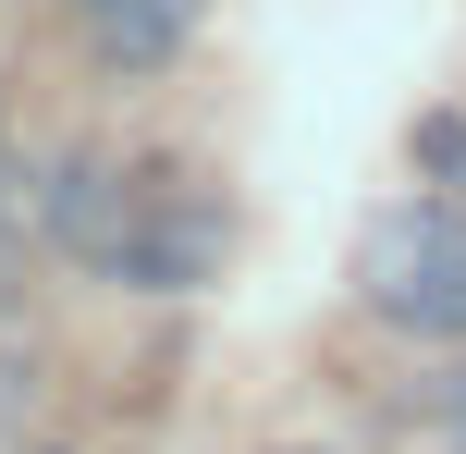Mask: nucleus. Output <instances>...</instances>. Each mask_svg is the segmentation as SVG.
<instances>
[{"label": "nucleus", "instance_id": "f257e3e1", "mask_svg": "<svg viewBox=\"0 0 466 454\" xmlns=\"http://www.w3.org/2000/svg\"><path fill=\"white\" fill-rule=\"evenodd\" d=\"M356 283L393 332H466V209H442V197L380 209L356 246Z\"/></svg>", "mask_w": 466, "mask_h": 454}, {"label": "nucleus", "instance_id": "f03ea898", "mask_svg": "<svg viewBox=\"0 0 466 454\" xmlns=\"http://www.w3.org/2000/svg\"><path fill=\"white\" fill-rule=\"evenodd\" d=\"M37 221L74 246V258H98V270H111V258H123V234H136L147 209L123 197V172H111V160H86V147H74V160L37 185Z\"/></svg>", "mask_w": 466, "mask_h": 454}, {"label": "nucleus", "instance_id": "7ed1b4c3", "mask_svg": "<svg viewBox=\"0 0 466 454\" xmlns=\"http://www.w3.org/2000/svg\"><path fill=\"white\" fill-rule=\"evenodd\" d=\"M221 209H147L136 234H123V258H111V283H136V295H185V283H209L221 270Z\"/></svg>", "mask_w": 466, "mask_h": 454}, {"label": "nucleus", "instance_id": "20e7f679", "mask_svg": "<svg viewBox=\"0 0 466 454\" xmlns=\"http://www.w3.org/2000/svg\"><path fill=\"white\" fill-rule=\"evenodd\" d=\"M74 25L98 37V62H172L197 0H74Z\"/></svg>", "mask_w": 466, "mask_h": 454}, {"label": "nucleus", "instance_id": "39448f33", "mask_svg": "<svg viewBox=\"0 0 466 454\" xmlns=\"http://www.w3.org/2000/svg\"><path fill=\"white\" fill-rule=\"evenodd\" d=\"M418 172H442V185H466V123H454V111H430V123H418Z\"/></svg>", "mask_w": 466, "mask_h": 454}, {"label": "nucleus", "instance_id": "423d86ee", "mask_svg": "<svg viewBox=\"0 0 466 454\" xmlns=\"http://www.w3.org/2000/svg\"><path fill=\"white\" fill-rule=\"evenodd\" d=\"M442 430H454V454H466V368L442 381Z\"/></svg>", "mask_w": 466, "mask_h": 454}]
</instances>
